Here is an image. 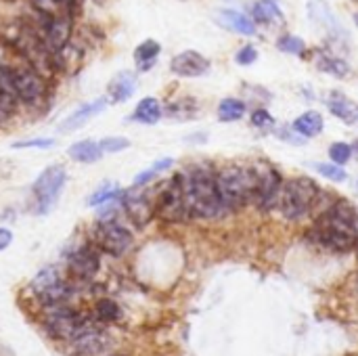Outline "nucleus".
<instances>
[{
  "mask_svg": "<svg viewBox=\"0 0 358 356\" xmlns=\"http://www.w3.org/2000/svg\"><path fill=\"white\" fill-rule=\"evenodd\" d=\"M306 239L331 254H350L358 245V208L336 197L321 214L313 218Z\"/></svg>",
  "mask_w": 358,
  "mask_h": 356,
  "instance_id": "obj_1",
  "label": "nucleus"
},
{
  "mask_svg": "<svg viewBox=\"0 0 358 356\" xmlns=\"http://www.w3.org/2000/svg\"><path fill=\"white\" fill-rule=\"evenodd\" d=\"M185 193L191 220H220L229 216L216 185V168L210 164H193L182 170Z\"/></svg>",
  "mask_w": 358,
  "mask_h": 356,
  "instance_id": "obj_2",
  "label": "nucleus"
},
{
  "mask_svg": "<svg viewBox=\"0 0 358 356\" xmlns=\"http://www.w3.org/2000/svg\"><path fill=\"white\" fill-rule=\"evenodd\" d=\"M256 183L258 176L254 164H227L216 168L218 193L229 214H237L254 204Z\"/></svg>",
  "mask_w": 358,
  "mask_h": 356,
  "instance_id": "obj_3",
  "label": "nucleus"
},
{
  "mask_svg": "<svg viewBox=\"0 0 358 356\" xmlns=\"http://www.w3.org/2000/svg\"><path fill=\"white\" fill-rule=\"evenodd\" d=\"M321 191L323 189L319 187V183L310 176L300 174V176L287 178L283 183V191H281L277 210L283 216V220L294 222V225L302 222L306 218H313Z\"/></svg>",
  "mask_w": 358,
  "mask_h": 356,
  "instance_id": "obj_4",
  "label": "nucleus"
},
{
  "mask_svg": "<svg viewBox=\"0 0 358 356\" xmlns=\"http://www.w3.org/2000/svg\"><path fill=\"white\" fill-rule=\"evenodd\" d=\"M155 218L166 225H182L191 220L187 193H185V178L182 172H176L153 197Z\"/></svg>",
  "mask_w": 358,
  "mask_h": 356,
  "instance_id": "obj_5",
  "label": "nucleus"
},
{
  "mask_svg": "<svg viewBox=\"0 0 358 356\" xmlns=\"http://www.w3.org/2000/svg\"><path fill=\"white\" fill-rule=\"evenodd\" d=\"M67 183V170L61 164H52L40 172L31 185V212L36 216H46L63 195Z\"/></svg>",
  "mask_w": 358,
  "mask_h": 356,
  "instance_id": "obj_6",
  "label": "nucleus"
},
{
  "mask_svg": "<svg viewBox=\"0 0 358 356\" xmlns=\"http://www.w3.org/2000/svg\"><path fill=\"white\" fill-rule=\"evenodd\" d=\"M90 243L111 258H122L134 245V235L128 227L117 222V218H107L96 220L90 233Z\"/></svg>",
  "mask_w": 358,
  "mask_h": 356,
  "instance_id": "obj_7",
  "label": "nucleus"
},
{
  "mask_svg": "<svg viewBox=\"0 0 358 356\" xmlns=\"http://www.w3.org/2000/svg\"><path fill=\"white\" fill-rule=\"evenodd\" d=\"M90 321V317H86L84 313H78L73 306L69 304H57V306H44V315H42V325L46 329V334L59 342H71L80 329Z\"/></svg>",
  "mask_w": 358,
  "mask_h": 356,
  "instance_id": "obj_8",
  "label": "nucleus"
},
{
  "mask_svg": "<svg viewBox=\"0 0 358 356\" xmlns=\"http://www.w3.org/2000/svg\"><path fill=\"white\" fill-rule=\"evenodd\" d=\"M256 168V176H258V183H256V195H254V208L262 214H268L273 210H277L279 206V197H281V191H283V174L279 172V168L266 159L262 162H256L254 164Z\"/></svg>",
  "mask_w": 358,
  "mask_h": 356,
  "instance_id": "obj_9",
  "label": "nucleus"
},
{
  "mask_svg": "<svg viewBox=\"0 0 358 356\" xmlns=\"http://www.w3.org/2000/svg\"><path fill=\"white\" fill-rule=\"evenodd\" d=\"M15 90L23 107H38L46 101L48 80L31 65L15 69Z\"/></svg>",
  "mask_w": 358,
  "mask_h": 356,
  "instance_id": "obj_10",
  "label": "nucleus"
},
{
  "mask_svg": "<svg viewBox=\"0 0 358 356\" xmlns=\"http://www.w3.org/2000/svg\"><path fill=\"white\" fill-rule=\"evenodd\" d=\"M120 204H122L124 216L136 229H145L155 218L153 197H149V193L145 191V187H132L130 191H124Z\"/></svg>",
  "mask_w": 358,
  "mask_h": 356,
  "instance_id": "obj_11",
  "label": "nucleus"
},
{
  "mask_svg": "<svg viewBox=\"0 0 358 356\" xmlns=\"http://www.w3.org/2000/svg\"><path fill=\"white\" fill-rule=\"evenodd\" d=\"M69 346L78 356H101L111 348V338L94 319H90L69 342Z\"/></svg>",
  "mask_w": 358,
  "mask_h": 356,
  "instance_id": "obj_12",
  "label": "nucleus"
},
{
  "mask_svg": "<svg viewBox=\"0 0 358 356\" xmlns=\"http://www.w3.org/2000/svg\"><path fill=\"white\" fill-rule=\"evenodd\" d=\"M71 36H73V15H71V10L65 8L46 19L44 31L40 38H42L44 46L55 55L71 42Z\"/></svg>",
  "mask_w": 358,
  "mask_h": 356,
  "instance_id": "obj_13",
  "label": "nucleus"
},
{
  "mask_svg": "<svg viewBox=\"0 0 358 356\" xmlns=\"http://www.w3.org/2000/svg\"><path fill=\"white\" fill-rule=\"evenodd\" d=\"M101 252L92 245H80L67 256V271L78 281H92L101 271Z\"/></svg>",
  "mask_w": 358,
  "mask_h": 356,
  "instance_id": "obj_14",
  "label": "nucleus"
},
{
  "mask_svg": "<svg viewBox=\"0 0 358 356\" xmlns=\"http://www.w3.org/2000/svg\"><path fill=\"white\" fill-rule=\"evenodd\" d=\"M210 69H212V61L193 48L174 55L170 61V71L178 78H201L208 76Z\"/></svg>",
  "mask_w": 358,
  "mask_h": 356,
  "instance_id": "obj_15",
  "label": "nucleus"
},
{
  "mask_svg": "<svg viewBox=\"0 0 358 356\" xmlns=\"http://www.w3.org/2000/svg\"><path fill=\"white\" fill-rule=\"evenodd\" d=\"M214 21L220 27H224V29H229L233 34H239V36H256V31H258V25L254 23V19L250 15L241 13V10H235V8L216 10Z\"/></svg>",
  "mask_w": 358,
  "mask_h": 356,
  "instance_id": "obj_16",
  "label": "nucleus"
},
{
  "mask_svg": "<svg viewBox=\"0 0 358 356\" xmlns=\"http://www.w3.org/2000/svg\"><path fill=\"white\" fill-rule=\"evenodd\" d=\"M107 105H109L107 97H101V99H94V101L82 103L73 113H69V115L59 124V130H61V132H73V130L82 128V126H84V124H88L94 115L103 113Z\"/></svg>",
  "mask_w": 358,
  "mask_h": 356,
  "instance_id": "obj_17",
  "label": "nucleus"
},
{
  "mask_svg": "<svg viewBox=\"0 0 358 356\" xmlns=\"http://www.w3.org/2000/svg\"><path fill=\"white\" fill-rule=\"evenodd\" d=\"M250 17L256 25L264 27H285L287 17L277 0H256L250 8Z\"/></svg>",
  "mask_w": 358,
  "mask_h": 356,
  "instance_id": "obj_18",
  "label": "nucleus"
},
{
  "mask_svg": "<svg viewBox=\"0 0 358 356\" xmlns=\"http://www.w3.org/2000/svg\"><path fill=\"white\" fill-rule=\"evenodd\" d=\"M327 109L334 118L344 122L346 126H352L358 122V103L348 94L340 90H331L327 97Z\"/></svg>",
  "mask_w": 358,
  "mask_h": 356,
  "instance_id": "obj_19",
  "label": "nucleus"
},
{
  "mask_svg": "<svg viewBox=\"0 0 358 356\" xmlns=\"http://www.w3.org/2000/svg\"><path fill=\"white\" fill-rule=\"evenodd\" d=\"M136 92V76L132 71H120L107 86V101L109 105L126 103Z\"/></svg>",
  "mask_w": 358,
  "mask_h": 356,
  "instance_id": "obj_20",
  "label": "nucleus"
},
{
  "mask_svg": "<svg viewBox=\"0 0 358 356\" xmlns=\"http://www.w3.org/2000/svg\"><path fill=\"white\" fill-rule=\"evenodd\" d=\"M315 65L321 73H327L336 80H346L352 76V67L346 59L336 57L327 50H317L315 52Z\"/></svg>",
  "mask_w": 358,
  "mask_h": 356,
  "instance_id": "obj_21",
  "label": "nucleus"
},
{
  "mask_svg": "<svg viewBox=\"0 0 358 356\" xmlns=\"http://www.w3.org/2000/svg\"><path fill=\"white\" fill-rule=\"evenodd\" d=\"M302 138L310 141V138H317L323 130H325V118L321 111L317 109H308L304 113H300L292 124H289Z\"/></svg>",
  "mask_w": 358,
  "mask_h": 356,
  "instance_id": "obj_22",
  "label": "nucleus"
},
{
  "mask_svg": "<svg viewBox=\"0 0 358 356\" xmlns=\"http://www.w3.org/2000/svg\"><path fill=\"white\" fill-rule=\"evenodd\" d=\"M308 17H310L317 25H321L327 34H331V36H342V25H340V21L336 19V15H334V10L329 8L327 2H323V0H313V2H308Z\"/></svg>",
  "mask_w": 358,
  "mask_h": 356,
  "instance_id": "obj_23",
  "label": "nucleus"
},
{
  "mask_svg": "<svg viewBox=\"0 0 358 356\" xmlns=\"http://www.w3.org/2000/svg\"><path fill=\"white\" fill-rule=\"evenodd\" d=\"M164 115V107L159 103V99L155 97H145L136 103L134 111L130 113V122L134 124H143V126H155Z\"/></svg>",
  "mask_w": 358,
  "mask_h": 356,
  "instance_id": "obj_24",
  "label": "nucleus"
},
{
  "mask_svg": "<svg viewBox=\"0 0 358 356\" xmlns=\"http://www.w3.org/2000/svg\"><path fill=\"white\" fill-rule=\"evenodd\" d=\"M159 55H162V44H159L157 40H153V38L143 40V42L134 48V52H132L134 63H136V71H138V73L149 71V69L157 63Z\"/></svg>",
  "mask_w": 358,
  "mask_h": 356,
  "instance_id": "obj_25",
  "label": "nucleus"
},
{
  "mask_svg": "<svg viewBox=\"0 0 358 356\" xmlns=\"http://www.w3.org/2000/svg\"><path fill=\"white\" fill-rule=\"evenodd\" d=\"M67 155H69V159H73L76 164H96L105 153L101 151L99 141L84 138V141L73 143V145L67 149Z\"/></svg>",
  "mask_w": 358,
  "mask_h": 356,
  "instance_id": "obj_26",
  "label": "nucleus"
},
{
  "mask_svg": "<svg viewBox=\"0 0 358 356\" xmlns=\"http://www.w3.org/2000/svg\"><path fill=\"white\" fill-rule=\"evenodd\" d=\"M248 113V101L245 99H237V97H227L218 103L216 107V115L222 124H233L243 120Z\"/></svg>",
  "mask_w": 358,
  "mask_h": 356,
  "instance_id": "obj_27",
  "label": "nucleus"
},
{
  "mask_svg": "<svg viewBox=\"0 0 358 356\" xmlns=\"http://www.w3.org/2000/svg\"><path fill=\"white\" fill-rule=\"evenodd\" d=\"M61 281H63V275H61V271H59L57 266H44V269H40V271L34 275L29 287H31L34 296L40 298L42 294H46L48 290H52V287L59 285Z\"/></svg>",
  "mask_w": 358,
  "mask_h": 356,
  "instance_id": "obj_28",
  "label": "nucleus"
},
{
  "mask_svg": "<svg viewBox=\"0 0 358 356\" xmlns=\"http://www.w3.org/2000/svg\"><path fill=\"white\" fill-rule=\"evenodd\" d=\"M164 113L170 115V118H174V120H178V122H189V120H193L199 113V105H197L195 99H189L187 97V99H180V101L170 103L164 109Z\"/></svg>",
  "mask_w": 358,
  "mask_h": 356,
  "instance_id": "obj_29",
  "label": "nucleus"
},
{
  "mask_svg": "<svg viewBox=\"0 0 358 356\" xmlns=\"http://www.w3.org/2000/svg\"><path fill=\"white\" fill-rule=\"evenodd\" d=\"M94 317H96V321H103V323H117V321H122L124 313H122V306L115 300L99 298L94 302Z\"/></svg>",
  "mask_w": 358,
  "mask_h": 356,
  "instance_id": "obj_30",
  "label": "nucleus"
},
{
  "mask_svg": "<svg viewBox=\"0 0 358 356\" xmlns=\"http://www.w3.org/2000/svg\"><path fill=\"white\" fill-rule=\"evenodd\" d=\"M174 166V159L172 157H164V159H157L151 168H147V170H143V172H138L136 176H134V180H132V187H149L159 174H164V172H168L170 168Z\"/></svg>",
  "mask_w": 358,
  "mask_h": 356,
  "instance_id": "obj_31",
  "label": "nucleus"
},
{
  "mask_svg": "<svg viewBox=\"0 0 358 356\" xmlns=\"http://www.w3.org/2000/svg\"><path fill=\"white\" fill-rule=\"evenodd\" d=\"M308 168L315 170L317 174H321L323 178H327L331 183H338V185L348 180V172L344 170V166H338L334 162H310Z\"/></svg>",
  "mask_w": 358,
  "mask_h": 356,
  "instance_id": "obj_32",
  "label": "nucleus"
},
{
  "mask_svg": "<svg viewBox=\"0 0 358 356\" xmlns=\"http://www.w3.org/2000/svg\"><path fill=\"white\" fill-rule=\"evenodd\" d=\"M124 193V189L117 185V183H103L99 185V189L88 197V206L90 208H99L107 201H113V199H120Z\"/></svg>",
  "mask_w": 358,
  "mask_h": 356,
  "instance_id": "obj_33",
  "label": "nucleus"
},
{
  "mask_svg": "<svg viewBox=\"0 0 358 356\" xmlns=\"http://www.w3.org/2000/svg\"><path fill=\"white\" fill-rule=\"evenodd\" d=\"M277 48L285 55H294V57H306L308 52V44L304 42V38L296 36V34H283L277 38Z\"/></svg>",
  "mask_w": 358,
  "mask_h": 356,
  "instance_id": "obj_34",
  "label": "nucleus"
},
{
  "mask_svg": "<svg viewBox=\"0 0 358 356\" xmlns=\"http://www.w3.org/2000/svg\"><path fill=\"white\" fill-rule=\"evenodd\" d=\"M250 124H252V128L260 130L262 134L273 132V130L277 128V120H275V115H273L266 107H256V109L250 113Z\"/></svg>",
  "mask_w": 358,
  "mask_h": 356,
  "instance_id": "obj_35",
  "label": "nucleus"
},
{
  "mask_svg": "<svg viewBox=\"0 0 358 356\" xmlns=\"http://www.w3.org/2000/svg\"><path fill=\"white\" fill-rule=\"evenodd\" d=\"M327 153H329V162H334L338 166H346L352 159V145L344 143V141H336L329 145Z\"/></svg>",
  "mask_w": 358,
  "mask_h": 356,
  "instance_id": "obj_36",
  "label": "nucleus"
},
{
  "mask_svg": "<svg viewBox=\"0 0 358 356\" xmlns=\"http://www.w3.org/2000/svg\"><path fill=\"white\" fill-rule=\"evenodd\" d=\"M99 147H101V151L105 155H109V153H122V151H126L130 147V141L124 138V136H105V138L99 141Z\"/></svg>",
  "mask_w": 358,
  "mask_h": 356,
  "instance_id": "obj_37",
  "label": "nucleus"
},
{
  "mask_svg": "<svg viewBox=\"0 0 358 356\" xmlns=\"http://www.w3.org/2000/svg\"><path fill=\"white\" fill-rule=\"evenodd\" d=\"M57 141L50 136H38V138H27V141H15L10 147L13 149H50L55 147Z\"/></svg>",
  "mask_w": 358,
  "mask_h": 356,
  "instance_id": "obj_38",
  "label": "nucleus"
},
{
  "mask_svg": "<svg viewBox=\"0 0 358 356\" xmlns=\"http://www.w3.org/2000/svg\"><path fill=\"white\" fill-rule=\"evenodd\" d=\"M29 2H31L34 10H36L38 15H42L44 19H48V17H52V15L65 10V8L61 6L59 0H29Z\"/></svg>",
  "mask_w": 358,
  "mask_h": 356,
  "instance_id": "obj_39",
  "label": "nucleus"
},
{
  "mask_svg": "<svg viewBox=\"0 0 358 356\" xmlns=\"http://www.w3.org/2000/svg\"><path fill=\"white\" fill-rule=\"evenodd\" d=\"M258 61V48L254 44H243L237 52H235V63L237 65H254Z\"/></svg>",
  "mask_w": 358,
  "mask_h": 356,
  "instance_id": "obj_40",
  "label": "nucleus"
},
{
  "mask_svg": "<svg viewBox=\"0 0 358 356\" xmlns=\"http://www.w3.org/2000/svg\"><path fill=\"white\" fill-rule=\"evenodd\" d=\"M273 132H275V136H277L279 141H285V143H289V145H302V143H306V138H302L292 126H277Z\"/></svg>",
  "mask_w": 358,
  "mask_h": 356,
  "instance_id": "obj_41",
  "label": "nucleus"
},
{
  "mask_svg": "<svg viewBox=\"0 0 358 356\" xmlns=\"http://www.w3.org/2000/svg\"><path fill=\"white\" fill-rule=\"evenodd\" d=\"M10 243H13V233H10V229L0 227V252H4Z\"/></svg>",
  "mask_w": 358,
  "mask_h": 356,
  "instance_id": "obj_42",
  "label": "nucleus"
},
{
  "mask_svg": "<svg viewBox=\"0 0 358 356\" xmlns=\"http://www.w3.org/2000/svg\"><path fill=\"white\" fill-rule=\"evenodd\" d=\"M352 159H357L358 162V141L352 143Z\"/></svg>",
  "mask_w": 358,
  "mask_h": 356,
  "instance_id": "obj_43",
  "label": "nucleus"
},
{
  "mask_svg": "<svg viewBox=\"0 0 358 356\" xmlns=\"http://www.w3.org/2000/svg\"><path fill=\"white\" fill-rule=\"evenodd\" d=\"M59 2H61V6H63V8H67V6H71L76 0H59Z\"/></svg>",
  "mask_w": 358,
  "mask_h": 356,
  "instance_id": "obj_44",
  "label": "nucleus"
},
{
  "mask_svg": "<svg viewBox=\"0 0 358 356\" xmlns=\"http://www.w3.org/2000/svg\"><path fill=\"white\" fill-rule=\"evenodd\" d=\"M352 19H355V23H357V27H358V10H355V15H352Z\"/></svg>",
  "mask_w": 358,
  "mask_h": 356,
  "instance_id": "obj_45",
  "label": "nucleus"
},
{
  "mask_svg": "<svg viewBox=\"0 0 358 356\" xmlns=\"http://www.w3.org/2000/svg\"><path fill=\"white\" fill-rule=\"evenodd\" d=\"M355 252H357V258H358V245H357V250H355Z\"/></svg>",
  "mask_w": 358,
  "mask_h": 356,
  "instance_id": "obj_46",
  "label": "nucleus"
},
{
  "mask_svg": "<svg viewBox=\"0 0 358 356\" xmlns=\"http://www.w3.org/2000/svg\"><path fill=\"white\" fill-rule=\"evenodd\" d=\"M180 2H187V0H180Z\"/></svg>",
  "mask_w": 358,
  "mask_h": 356,
  "instance_id": "obj_47",
  "label": "nucleus"
},
{
  "mask_svg": "<svg viewBox=\"0 0 358 356\" xmlns=\"http://www.w3.org/2000/svg\"><path fill=\"white\" fill-rule=\"evenodd\" d=\"M357 189H358V180H357Z\"/></svg>",
  "mask_w": 358,
  "mask_h": 356,
  "instance_id": "obj_48",
  "label": "nucleus"
}]
</instances>
